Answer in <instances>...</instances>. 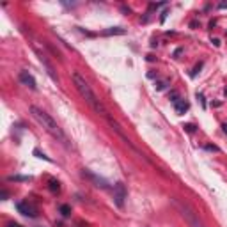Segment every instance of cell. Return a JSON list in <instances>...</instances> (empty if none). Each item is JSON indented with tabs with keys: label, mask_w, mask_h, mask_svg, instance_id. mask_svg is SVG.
I'll return each instance as SVG.
<instances>
[{
	"label": "cell",
	"mask_w": 227,
	"mask_h": 227,
	"mask_svg": "<svg viewBox=\"0 0 227 227\" xmlns=\"http://www.w3.org/2000/svg\"><path fill=\"white\" fill-rule=\"evenodd\" d=\"M18 78H20V82H22L23 85H27L28 89H32V91H36V89H37V85H36V80H34V76L28 71H20Z\"/></svg>",
	"instance_id": "7"
},
{
	"label": "cell",
	"mask_w": 227,
	"mask_h": 227,
	"mask_svg": "<svg viewBox=\"0 0 227 227\" xmlns=\"http://www.w3.org/2000/svg\"><path fill=\"white\" fill-rule=\"evenodd\" d=\"M185 128H186V130H188V131H190V133H192V131H194V126H192V124H186V126H185Z\"/></svg>",
	"instance_id": "21"
},
{
	"label": "cell",
	"mask_w": 227,
	"mask_h": 227,
	"mask_svg": "<svg viewBox=\"0 0 227 227\" xmlns=\"http://www.w3.org/2000/svg\"><path fill=\"white\" fill-rule=\"evenodd\" d=\"M211 43L215 44V46H220V39H218V37H213V39H211Z\"/></svg>",
	"instance_id": "16"
},
{
	"label": "cell",
	"mask_w": 227,
	"mask_h": 227,
	"mask_svg": "<svg viewBox=\"0 0 227 227\" xmlns=\"http://www.w3.org/2000/svg\"><path fill=\"white\" fill-rule=\"evenodd\" d=\"M2 197H4V200H6L7 197H9V194H7V190H2Z\"/></svg>",
	"instance_id": "19"
},
{
	"label": "cell",
	"mask_w": 227,
	"mask_h": 227,
	"mask_svg": "<svg viewBox=\"0 0 227 227\" xmlns=\"http://www.w3.org/2000/svg\"><path fill=\"white\" fill-rule=\"evenodd\" d=\"M174 108H176L177 114H185V112L188 110V103L185 100H177L176 103H174Z\"/></svg>",
	"instance_id": "9"
},
{
	"label": "cell",
	"mask_w": 227,
	"mask_h": 227,
	"mask_svg": "<svg viewBox=\"0 0 227 227\" xmlns=\"http://www.w3.org/2000/svg\"><path fill=\"white\" fill-rule=\"evenodd\" d=\"M126 30L121 27H114V28H108V30H105L103 32V36H117V34H124Z\"/></svg>",
	"instance_id": "10"
},
{
	"label": "cell",
	"mask_w": 227,
	"mask_h": 227,
	"mask_svg": "<svg viewBox=\"0 0 227 227\" xmlns=\"http://www.w3.org/2000/svg\"><path fill=\"white\" fill-rule=\"evenodd\" d=\"M83 176L85 177H89L91 181H94L96 183V186H100V188H108V181L106 179H103V177H100V176H96L94 172H91V170H83Z\"/></svg>",
	"instance_id": "8"
},
{
	"label": "cell",
	"mask_w": 227,
	"mask_h": 227,
	"mask_svg": "<svg viewBox=\"0 0 227 227\" xmlns=\"http://www.w3.org/2000/svg\"><path fill=\"white\" fill-rule=\"evenodd\" d=\"M6 227H23V225H20V224H16V222H7Z\"/></svg>",
	"instance_id": "15"
},
{
	"label": "cell",
	"mask_w": 227,
	"mask_h": 227,
	"mask_svg": "<svg viewBox=\"0 0 227 227\" xmlns=\"http://www.w3.org/2000/svg\"><path fill=\"white\" fill-rule=\"evenodd\" d=\"M16 210L20 211L22 215L30 216V218H36V216H37V210H36L28 200H20V202H16Z\"/></svg>",
	"instance_id": "5"
},
{
	"label": "cell",
	"mask_w": 227,
	"mask_h": 227,
	"mask_svg": "<svg viewBox=\"0 0 227 227\" xmlns=\"http://www.w3.org/2000/svg\"><path fill=\"white\" fill-rule=\"evenodd\" d=\"M224 133L227 135V124H224Z\"/></svg>",
	"instance_id": "22"
},
{
	"label": "cell",
	"mask_w": 227,
	"mask_h": 227,
	"mask_svg": "<svg viewBox=\"0 0 227 227\" xmlns=\"http://www.w3.org/2000/svg\"><path fill=\"white\" fill-rule=\"evenodd\" d=\"M206 149L208 151H218V147H216V146H206Z\"/></svg>",
	"instance_id": "18"
},
{
	"label": "cell",
	"mask_w": 227,
	"mask_h": 227,
	"mask_svg": "<svg viewBox=\"0 0 227 227\" xmlns=\"http://www.w3.org/2000/svg\"><path fill=\"white\" fill-rule=\"evenodd\" d=\"M34 48H36V52H37L39 61H41V64L44 66L46 73L50 75V78H52V80H53L55 83H59V76H57V73H55V69H53V66H52L50 61H48V55H46V53H43V52H39V50H37V46H34Z\"/></svg>",
	"instance_id": "4"
},
{
	"label": "cell",
	"mask_w": 227,
	"mask_h": 227,
	"mask_svg": "<svg viewBox=\"0 0 227 227\" xmlns=\"http://www.w3.org/2000/svg\"><path fill=\"white\" fill-rule=\"evenodd\" d=\"M7 179H9V181H28L30 177L28 176H9Z\"/></svg>",
	"instance_id": "11"
},
{
	"label": "cell",
	"mask_w": 227,
	"mask_h": 227,
	"mask_svg": "<svg viewBox=\"0 0 227 227\" xmlns=\"http://www.w3.org/2000/svg\"><path fill=\"white\" fill-rule=\"evenodd\" d=\"M172 202H174V206L177 208V211L181 213V216L188 222L190 227H204V224L199 220L197 213H195V211L192 210L186 202H183V200H179V199H172Z\"/></svg>",
	"instance_id": "3"
},
{
	"label": "cell",
	"mask_w": 227,
	"mask_h": 227,
	"mask_svg": "<svg viewBox=\"0 0 227 227\" xmlns=\"http://www.w3.org/2000/svg\"><path fill=\"white\" fill-rule=\"evenodd\" d=\"M28 110H30V116L37 121V124L43 128L48 135H52V137H53L59 144L64 146L66 149H71L73 144H71V140H69V137H67L66 131H64V130H62V128L53 121V117H52L50 114H46L43 108H39V106H36V105H32Z\"/></svg>",
	"instance_id": "1"
},
{
	"label": "cell",
	"mask_w": 227,
	"mask_h": 227,
	"mask_svg": "<svg viewBox=\"0 0 227 227\" xmlns=\"http://www.w3.org/2000/svg\"><path fill=\"white\" fill-rule=\"evenodd\" d=\"M61 213H62V216H67L69 213H71V208H69L67 204H62L61 206Z\"/></svg>",
	"instance_id": "13"
},
{
	"label": "cell",
	"mask_w": 227,
	"mask_h": 227,
	"mask_svg": "<svg viewBox=\"0 0 227 227\" xmlns=\"http://www.w3.org/2000/svg\"><path fill=\"white\" fill-rule=\"evenodd\" d=\"M124 199H126V188L122 183H116L114 185V202L117 208L124 206Z\"/></svg>",
	"instance_id": "6"
},
{
	"label": "cell",
	"mask_w": 227,
	"mask_h": 227,
	"mask_svg": "<svg viewBox=\"0 0 227 227\" xmlns=\"http://www.w3.org/2000/svg\"><path fill=\"white\" fill-rule=\"evenodd\" d=\"M34 155L37 156V158H43V160H46V161H52L50 158H48V156L44 155V153H41V151H39V149H34Z\"/></svg>",
	"instance_id": "14"
},
{
	"label": "cell",
	"mask_w": 227,
	"mask_h": 227,
	"mask_svg": "<svg viewBox=\"0 0 227 227\" xmlns=\"http://www.w3.org/2000/svg\"><path fill=\"white\" fill-rule=\"evenodd\" d=\"M50 190H52V192H59V190H61V185H59V181L52 179V181H50Z\"/></svg>",
	"instance_id": "12"
},
{
	"label": "cell",
	"mask_w": 227,
	"mask_h": 227,
	"mask_svg": "<svg viewBox=\"0 0 227 227\" xmlns=\"http://www.w3.org/2000/svg\"><path fill=\"white\" fill-rule=\"evenodd\" d=\"M197 98H199V100H200V103H202V106H204V108H206V101H204V96H202V94H197Z\"/></svg>",
	"instance_id": "17"
},
{
	"label": "cell",
	"mask_w": 227,
	"mask_h": 227,
	"mask_svg": "<svg viewBox=\"0 0 227 227\" xmlns=\"http://www.w3.org/2000/svg\"><path fill=\"white\" fill-rule=\"evenodd\" d=\"M73 82H75V87H76V91L80 92V96H82L83 100H85V103H87L92 110L98 114V116H101L103 119H108L110 117V112L106 110V106L101 103V100L96 96V92L92 91V87L87 83V80L80 75V73H73Z\"/></svg>",
	"instance_id": "2"
},
{
	"label": "cell",
	"mask_w": 227,
	"mask_h": 227,
	"mask_svg": "<svg viewBox=\"0 0 227 227\" xmlns=\"http://www.w3.org/2000/svg\"><path fill=\"white\" fill-rule=\"evenodd\" d=\"M181 52H183V48H177V50L174 52V57H177V55H179V53H181Z\"/></svg>",
	"instance_id": "20"
}]
</instances>
